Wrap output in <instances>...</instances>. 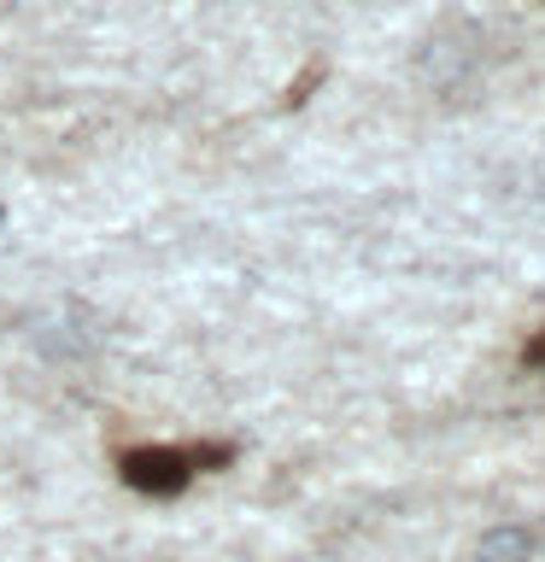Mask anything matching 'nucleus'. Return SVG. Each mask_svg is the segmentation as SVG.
Listing matches in <instances>:
<instances>
[{
	"label": "nucleus",
	"instance_id": "1",
	"mask_svg": "<svg viewBox=\"0 0 545 562\" xmlns=\"http://www.w3.org/2000/svg\"><path fill=\"white\" fill-rule=\"evenodd\" d=\"M123 481H130L135 492H153V498H176V492L188 486V457L182 451H165V446H141V451H130L123 457Z\"/></svg>",
	"mask_w": 545,
	"mask_h": 562
},
{
	"label": "nucleus",
	"instance_id": "4",
	"mask_svg": "<svg viewBox=\"0 0 545 562\" xmlns=\"http://www.w3.org/2000/svg\"><path fill=\"white\" fill-rule=\"evenodd\" d=\"M316 82H323V65H311V70H305V77H299V82L288 88V105H299V100H305V94H311V88H316Z\"/></svg>",
	"mask_w": 545,
	"mask_h": 562
},
{
	"label": "nucleus",
	"instance_id": "6",
	"mask_svg": "<svg viewBox=\"0 0 545 562\" xmlns=\"http://www.w3.org/2000/svg\"><path fill=\"white\" fill-rule=\"evenodd\" d=\"M0 217H7V211H0Z\"/></svg>",
	"mask_w": 545,
	"mask_h": 562
},
{
	"label": "nucleus",
	"instance_id": "5",
	"mask_svg": "<svg viewBox=\"0 0 545 562\" xmlns=\"http://www.w3.org/2000/svg\"><path fill=\"white\" fill-rule=\"evenodd\" d=\"M522 363H527V369H545V334H534V340L522 346Z\"/></svg>",
	"mask_w": 545,
	"mask_h": 562
},
{
	"label": "nucleus",
	"instance_id": "3",
	"mask_svg": "<svg viewBox=\"0 0 545 562\" xmlns=\"http://www.w3.org/2000/svg\"><path fill=\"white\" fill-rule=\"evenodd\" d=\"M182 457H188V469H211V463H229V446H193Z\"/></svg>",
	"mask_w": 545,
	"mask_h": 562
},
{
	"label": "nucleus",
	"instance_id": "2",
	"mask_svg": "<svg viewBox=\"0 0 545 562\" xmlns=\"http://www.w3.org/2000/svg\"><path fill=\"white\" fill-rule=\"evenodd\" d=\"M527 557H534V539L522 527H499V533H487L475 544V562H527Z\"/></svg>",
	"mask_w": 545,
	"mask_h": 562
}]
</instances>
